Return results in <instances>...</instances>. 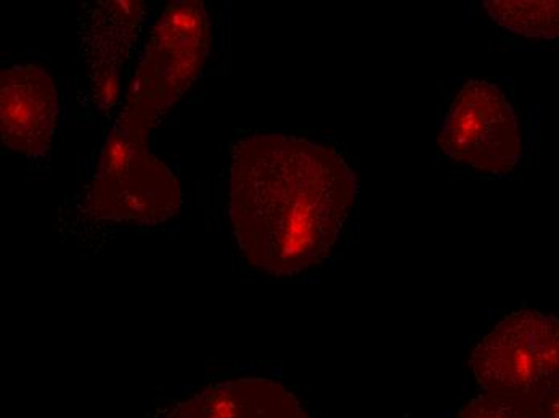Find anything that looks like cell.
Segmentation results:
<instances>
[{"label": "cell", "instance_id": "cell-5", "mask_svg": "<svg viewBox=\"0 0 559 418\" xmlns=\"http://www.w3.org/2000/svg\"><path fill=\"white\" fill-rule=\"evenodd\" d=\"M439 145L453 162L487 175L513 171L521 158L520 126L496 84L469 81L450 105Z\"/></svg>", "mask_w": 559, "mask_h": 418}, {"label": "cell", "instance_id": "cell-8", "mask_svg": "<svg viewBox=\"0 0 559 418\" xmlns=\"http://www.w3.org/2000/svg\"><path fill=\"white\" fill-rule=\"evenodd\" d=\"M140 16V2H104L94 10L85 44L102 108L111 107L118 97L119 68L138 37Z\"/></svg>", "mask_w": 559, "mask_h": 418}, {"label": "cell", "instance_id": "cell-2", "mask_svg": "<svg viewBox=\"0 0 559 418\" xmlns=\"http://www.w3.org/2000/svg\"><path fill=\"white\" fill-rule=\"evenodd\" d=\"M210 16L197 0L166 7L140 61L119 124L148 135L200 76L210 56Z\"/></svg>", "mask_w": 559, "mask_h": 418}, {"label": "cell", "instance_id": "cell-4", "mask_svg": "<svg viewBox=\"0 0 559 418\" xmlns=\"http://www.w3.org/2000/svg\"><path fill=\"white\" fill-rule=\"evenodd\" d=\"M148 135L116 126L92 179L88 203L98 217L158 224L180 208L176 176L148 147Z\"/></svg>", "mask_w": 559, "mask_h": 418}, {"label": "cell", "instance_id": "cell-6", "mask_svg": "<svg viewBox=\"0 0 559 418\" xmlns=\"http://www.w3.org/2000/svg\"><path fill=\"white\" fill-rule=\"evenodd\" d=\"M58 92L52 77L34 64L0 74V132L7 147L22 155L47 152L56 132Z\"/></svg>", "mask_w": 559, "mask_h": 418}, {"label": "cell", "instance_id": "cell-10", "mask_svg": "<svg viewBox=\"0 0 559 418\" xmlns=\"http://www.w3.org/2000/svg\"><path fill=\"white\" fill-rule=\"evenodd\" d=\"M459 418H554L547 406L537 401L502 394L484 393L473 399Z\"/></svg>", "mask_w": 559, "mask_h": 418}, {"label": "cell", "instance_id": "cell-1", "mask_svg": "<svg viewBox=\"0 0 559 418\" xmlns=\"http://www.w3.org/2000/svg\"><path fill=\"white\" fill-rule=\"evenodd\" d=\"M359 180L336 150L264 132L231 155L228 216L247 260L289 277L319 263L343 232Z\"/></svg>", "mask_w": 559, "mask_h": 418}, {"label": "cell", "instance_id": "cell-9", "mask_svg": "<svg viewBox=\"0 0 559 418\" xmlns=\"http://www.w3.org/2000/svg\"><path fill=\"white\" fill-rule=\"evenodd\" d=\"M484 9L511 33L535 39L559 37V0H487Z\"/></svg>", "mask_w": 559, "mask_h": 418}, {"label": "cell", "instance_id": "cell-3", "mask_svg": "<svg viewBox=\"0 0 559 418\" xmlns=\"http://www.w3.org/2000/svg\"><path fill=\"white\" fill-rule=\"evenodd\" d=\"M469 366L486 393L547 403L559 393V318L530 309L507 315Z\"/></svg>", "mask_w": 559, "mask_h": 418}, {"label": "cell", "instance_id": "cell-11", "mask_svg": "<svg viewBox=\"0 0 559 418\" xmlns=\"http://www.w3.org/2000/svg\"><path fill=\"white\" fill-rule=\"evenodd\" d=\"M545 406H547L548 413H550L551 417L559 418V393L555 394L550 401H547Z\"/></svg>", "mask_w": 559, "mask_h": 418}, {"label": "cell", "instance_id": "cell-7", "mask_svg": "<svg viewBox=\"0 0 559 418\" xmlns=\"http://www.w3.org/2000/svg\"><path fill=\"white\" fill-rule=\"evenodd\" d=\"M166 418H310L292 391L267 379L210 386Z\"/></svg>", "mask_w": 559, "mask_h": 418}]
</instances>
